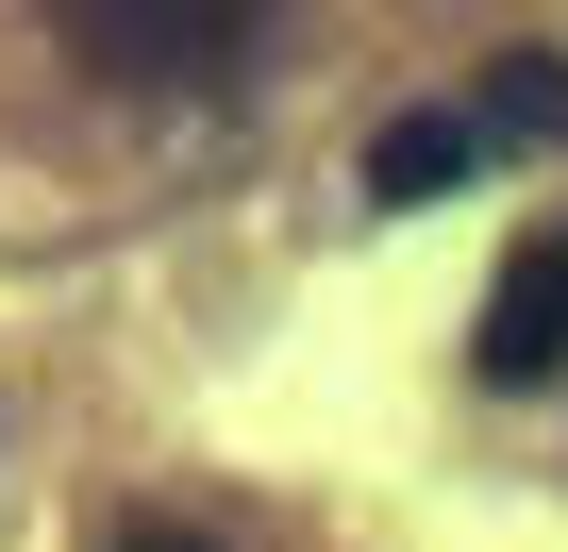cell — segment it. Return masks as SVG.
Masks as SVG:
<instances>
[{"label":"cell","instance_id":"1","mask_svg":"<svg viewBox=\"0 0 568 552\" xmlns=\"http://www.w3.org/2000/svg\"><path fill=\"white\" fill-rule=\"evenodd\" d=\"M251 51V18H201V0H84L68 18V68H118V84H217Z\"/></svg>","mask_w":568,"mask_h":552},{"label":"cell","instance_id":"2","mask_svg":"<svg viewBox=\"0 0 568 552\" xmlns=\"http://www.w3.org/2000/svg\"><path fill=\"white\" fill-rule=\"evenodd\" d=\"M468 369H485V385H551V369H568V218L501 251V285H485V319H468Z\"/></svg>","mask_w":568,"mask_h":552},{"label":"cell","instance_id":"3","mask_svg":"<svg viewBox=\"0 0 568 552\" xmlns=\"http://www.w3.org/2000/svg\"><path fill=\"white\" fill-rule=\"evenodd\" d=\"M468 168H485L468 101H418V118H385V134H368V201H385V218H402V201H452Z\"/></svg>","mask_w":568,"mask_h":552},{"label":"cell","instance_id":"4","mask_svg":"<svg viewBox=\"0 0 568 552\" xmlns=\"http://www.w3.org/2000/svg\"><path fill=\"white\" fill-rule=\"evenodd\" d=\"M468 134L485 151H568V51H501L485 101H468Z\"/></svg>","mask_w":568,"mask_h":552},{"label":"cell","instance_id":"5","mask_svg":"<svg viewBox=\"0 0 568 552\" xmlns=\"http://www.w3.org/2000/svg\"><path fill=\"white\" fill-rule=\"evenodd\" d=\"M118 552H217L201 519H118Z\"/></svg>","mask_w":568,"mask_h":552}]
</instances>
